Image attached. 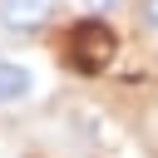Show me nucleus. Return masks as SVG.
Masks as SVG:
<instances>
[{
	"mask_svg": "<svg viewBox=\"0 0 158 158\" xmlns=\"http://www.w3.org/2000/svg\"><path fill=\"white\" fill-rule=\"evenodd\" d=\"M138 20H143V30H153V35H158V0H143Z\"/></svg>",
	"mask_w": 158,
	"mask_h": 158,
	"instance_id": "20e7f679",
	"label": "nucleus"
},
{
	"mask_svg": "<svg viewBox=\"0 0 158 158\" xmlns=\"http://www.w3.org/2000/svg\"><path fill=\"white\" fill-rule=\"evenodd\" d=\"M74 5H84V10H114V5H123V0H74Z\"/></svg>",
	"mask_w": 158,
	"mask_h": 158,
	"instance_id": "39448f33",
	"label": "nucleus"
},
{
	"mask_svg": "<svg viewBox=\"0 0 158 158\" xmlns=\"http://www.w3.org/2000/svg\"><path fill=\"white\" fill-rule=\"evenodd\" d=\"M35 89H40V74H35V64L0 54V109H15V104H25Z\"/></svg>",
	"mask_w": 158,
	"mask_h": 158,
	"instance_id": "7ed1b4c3",
	"label": "nucleus"
},
{
	"mask_svg": "<svg viewBox=\"0 0 158 158\" xmlns=\"http://www.w3.org/2000/svg\"><path fill=\"white\" fill-rule=\"evenodd\" d=\"M114 54H118V35H114L104 20L74 25V35H69V64H74L79 74H104V69L114 64Z\"/></svg>",
	"mask_w": 158,
	"mask_h": 158,
	"instance_id": "f257e3e1",
	"label": "nucleus"
},
{
	"mask_svg": "<svg viewBox=\"0 0 158 158\" xmlns=\"http://www.w3.org/2000/svg\"><path fill=\"white\" fill-rule=\"evenodd\" d=\"M59 0H0V30L15 40H35L54 25Z\"/></svg>",
	"mask_w": 158,
	"mask_h": 158,
	"instance_id": "f03ea898",
	"label": "nucleus"
}]
</instances>
